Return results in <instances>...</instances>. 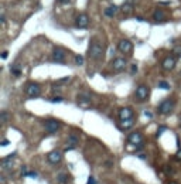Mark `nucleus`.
<instances>
[{
    "label": "nucleus",
    "mask_w": 181,
    "mask_h": 184,
    "mask_svg": "<svg viewBox=\"0 0 181 184\" xmlns=\"http://www.w3.org/2000/svg\"><path fill=\"white\" fill-rule=\"evenodd\" d=\"M88 57L94 61H100L105 57V45L99 40L92 38L88 47Z\"/></svg>",
    "instance_id": "1"
},
{
    "label": "nucleus",
    "mask_w": 181,
    "mask_h": 184,
    "mask_svg": "<svg viewBox=\"0 0 181 184\" xmlns=\"http://www.w3.org/2000/svg\"><path fill=\"white\" fill-rule=\"evenodd\" d=\"M174 100L173 99H164L163 102H160V105H159V108H157V111H159V113L160 115H170L173 111H174Z\"/></svg>",
    "instance_id": "2"
},
{
    "label": "nucleus",
    "mask_w": 181,
    "mask_h": 184,
    "mask_svg": "<svg viewBox=\"0 0 181 184\" xmlns=\"http://www.w3.org/2000/svg\"><path fill=\"white\" fill-rule=\"evenodd\" d=\"M148 95H150V88H148L147 85H139L136 88V91H134V98H136V100H139V102L147 100Z\"/></svg>",
    "instance_id": "3"
},
{
    "label": "nucleus",
    "mask_w": 181,
    "mask_h": 184,
    "mask_svg": "<svg viewBox=\"0 0 181 184\" xmlns=\"http://www.w3.org/2000/svg\"><path fill=\"white\" fill-rule=\"evenodd\" d=\"M41 94V88L37 82H28L26 85V95L28 98H38Z\"/></svg>",
    "instance_id": "4"
},
{
    "label": "nucleus",
    "mask_w": 181,
    "mask_h": 184,
    "mask_svg": "<svg viewBox=\"0 0 181 184\" xmlns=\"http://www.w3.org/2000/svg\"><path fill=\"white\" fill-rule=\"evenodd\" d=\"M119 120L120 122H126V120H134V112L132 108L125 106L119 109Z\"/></svg>",
    "instance_id": "5"
},
{
    "label": "nucleus",
    "mask_w": 181,
    "mask_h": 184,
    "mask_svg": "<svg viewBox=\"0 0 181 184\" xmlns=\"http://www.w3.org/2000/svg\"><path fill=\"white\" fill-rule=\"evenodd\" d=\"M117 50L120 51V52H123V54H127V55H130L133 52V44L130 40H127V38H123V40H120L119 43H117Z\"/></svg>",
    "instance_id": "6"
},
{
    "label": "nucleus",
    "mask_w": 181,
    "mask_h": 184,
    "mask_svg": "<svg viewBox=\"0 0 181 184\" xmlns=\"http://www.w3.org/2000/svg\"><path fill=\"white\" fill-rule=\"evenodd\" d=\"M126 65H127V60L125 57H116V58L112 60V68H113V71H116V72L123 71L126 68Z\"/></svg>",
    "instance_id": "7"
},
{
    "label": "nucleus",
    "mask_w": 181,
    "mask_h": 184,
    "mask_svg": "<svg viewBox=\"0 0 181 184\" xmlns=\"http://www.w3.org/2000/svg\"><path fill=\"white\" fill-rule=\"evenodd\" d=\"M75 26L78 27V29H88V26H89V17L86 13H79L78 16L75 17Z\"/></svg>",
    "instance_id": "8"
},
{
    "label": "nucleus",
    "mask_w": 181,
    "mask_h": 184,
    "mask_svg": "<svg viewBox=\"0 0 181 184\" xmlns=\"http://www.w3.org/2000/svg\"><path fill=\"white\" fill-rule=\"evenodd\" d=\"M44 128H45V130H47L48 133H55V132L60 130L61 123H60L58 120H55V119H48V120L44 122Z\"/></svg>",
    "instance_id": "9"
},
{
    "label": "nucleus",
    "mask_w": 181,
    "mask_h": 184,
    "mask_svg": "<svg viewBox=\"0 0 181 184\" xmlns=\"http://www.w3.org/2000/svg\"><path fill=\"white\" fill-rule=\"evenodd\" d=\"M52 61L54 62H58V64H64L65 61V51L60 47H55L52 50Z\"/></svg>",
    "instance_id": "10"
},
{
    "label": "nucleus",
    "mask_w": 181,
    "mask_h": 184,
    "mask_svg": "<svg viewBox=\"0 0 181 184\" xmlns=\"http://www.w3.org/2000/svg\"><path fill=\"white\" fill-rule=\"evenodd\" d=\"M127 142L130 145H134V146H142L143 145V134L140 132H133V133L129 134Z\"/></svg>",
    "instance_id": "11"
},
{
    "label": "nucleus",
    "mask_w": 181,
    "mask_h": 184,
    "mask_svg": "<svg viewBox=\"0 0 181 184\" xmlns=\"http://www.w3.org/2000/svg\"><path fill=\"white\" fill-rule=\"evenodd\" d=\"M47 160H48V163H51V164H58L62 160V153L60 150L49 151L48 154H47Z\"/></svg>",
    "instance_id": "12"
},
{
    "label": "nucleus",
    "mask_w": 181,
    "mask_h": 184,
    "mask_svg": "<svg viewBox=\"0 0 181 184\" xmlns=\"http://www.w3.org/2000/svg\"><path fill=\"white\" fill-rule=\"evenodd\" d=\"M77 102H78V106H81L83 109H88L91 106V95H88V94H79L78 98H77Z\"/></svg>",
    "instance_id": "13"
},
{
    "label": "nucleus",
    "mask_w": 181,
    "mask_h": 184,
    "mask_svg": "<svg viewBox=\"0 0 181 184\" xmlns=\"http://www.w3.org/2000/svg\"><path fill=\"white\" fill-rule=\"evenodd\" d=\"M176 64H177V60H176L173 55H170V57H165L164 60H163L161 68H163L164 71H171V69H174Z\"/></svg>",
    "instance_id": "14"
},
{
    "label": "nucleus",
    "mask_w": 181,
    "mask_h": 184,
    "mask_svg": "<svg viewBox=\"0 0 181 184\" xmlns=\"http://www.w3.org/2000/svg\"><path fill=\"white\" fill-rule=\"evenodd\" d=\"M153 20L154 21H159V23H163V21L167 20V13H165L164 10H161V9H157L153 13Z\"/></svg>",
    "instance_id": "15"
},
{
    "label": "nucleus",
    "mask_w": 181,
    "mask_h": 184,
    "mask_svg": "<svg viewBox=\"0 0 181 184\" xmlns=\"http://www.w3.org/2000/svg\"><path fill=\"white\" fill-rule=\"evenodd\" d=\"M117 12H119V7H117L116 4H110V6H108V7L103 10L105 16H108V17H113Z\"/></svg>",
    "instance_id": "16"
},
{
    "label": "nucleus",
    "mask_w": 181,
    "mask_h": 184,
    "mask_svg": "<svg viewBox=\"0 0 181 184\" xmlns=\"http://www.w3.org/2000/svg\"><path fill=\"white\" fill-rule=\"evenodd\" d=\"M77 143H78V136H77V134H69V136H68V146L65 147V150L74 149V147L77 146Z\"/></svg>",
    "instance_id": "17"
},
{
    "label": "nucleus",
    "mask_w": 181,
    "mask_h": 184,
    "mask_svg": "<svg viewBox=\"0 0 181 184\" xmlns=\"http://www.w3.org/2000/svg\"><path fill=\"white\" fill-rule=\"evenodd\" d=\"M122 12H123V14H130L133 12V4L130 1H126V3L122 6Z\"/></svg>",
    "instance_id": "18"
},
{
    "label": "nucleus",
    "mask_w": 181,
    "mask_h": 184,
    "mask_svg": "<svg viewBox=\"0 0 181 184\" xmlns=\"http://www.w3.org/2000/svg\"><path fill=\"white\" fill-rule=\"evenodd\" d=\"M134 123V120H126V122H120V129L122 130H126V129H130Z\"/></svg>",
    "instance_id": "19"
},
{
    "label": "nucleus",
    "mask_w": 181,
    "mask_h": 184,
    "mask_svg": "<svg viewBox=\"0 0 181 184\" xmlns=\"http://www.w3.org/2000/svg\"><path fill=\"white\" fill-rule=\"evenodd\" d=\"M7 120H9V112L1 111V112H0V122H1V125H4Z\"/></svg>",
    "instance_id": "20"
},
{
    "label": "nucleus",
    "mask_w": 181,
    "mask_h": 184,
    "mask_svg": "<svg viewBox=\"0 0 181 184\" xmlns=\"http://www.w3.org/2000/svg\"><path fill=\"white\" fill-rule=\"evenodd\" d=\"M10 71H12V74L14 77H20V74H21V68L18 67V65H13V67L10 68Z\"/></svg>",
    "instance_id": "21"
},
{
    "label": "nucleus",
    "mask_w": 181,
    "mask_h": 184,
    "mask_svg": "<svg viewBox=\"0 0 181 184\" xmlns=\"http://www.w3.org/2000/svg\"><path fill=\"white\" fill-rule=\"evenodd\" d=\"M58 181L62 184H65L66 181H68V174H65V173H60L58 174Z\"/></svg>",
    "instance_id": "22"
},
{
    "label": "nucleus",
    "mask_w": 181,
    "mask_h": 184,
    "mask_svg": "<svg viewBox=\"0 0 181 184\" xmlns=\"http://www.w3.org/2000/svg\"><path fill=\"white\" fill-rule=\"evenodd\" d=\"M159 88H160V89H170V84L165 82V81H160V82H159Z\"/></svg>",
    "instance_id": "23"
},
{
    "label": "nucleus",
    "mask_w": 181,
    "mask_h": 184,
    "mask_svg": "<svg viewBox=\"0 0 181 184\" xmlns=\"http://www.w3.org/2000/svg\"><path fill=\"white\" fill-rule=\"evenodd\" d=\"M75 64H77V65H82L83 64V57L82 55H75Z\"/></svg>",
    "instance_id": "24"
},
{
    "label": "nucleus",
    "mask_w": 181,
    "mask_h": 184,
    "mask_svg": "<svg viewBox=\"0 0 181 184\" xmlns=\"http://www.w3.org/2000/svg\"><path fill=\"white\" fill-rule=\"evenodd\" d=\"M51 102H52V103H57V102H62V98H61V96H57V98H51Z\"/></svg>",
    "instance_id": "25"
},
{
    "label": "nucleus",
    "mask_w": 181,
    "mask_h": 184,
    "mask_svg": "<svg viewBox=\"0 0 181 184\" xmlns=\"http://www.w3.org/2000/svg\"><path fill=\"white\" fill-rule=\"evenodd\" d=\"M130 72H132V74H134V72H137V65H134V64H133L132 68H130Z\"/></svg>",
    "instance_id": "26"
},
{
    "label": "nucleus",
    "mask_w": 181,
    "mask_h": 184,
    "mask_svg": "<svg viewBox=\"0 0 181 184\" xmlns=\"http://www.w3.org/2000/svg\"><path fill=\"white\" fill-rule=\"evenodd\" d=\"M176 159H177V160H181V149H178V151L176 153Z\"/></svg>",
    "instance_id": "27"
},
{
    "label": "nucleus",
    "mask_w": 181,
    "mask_h": 184,
    "mask_svg": "<svg viewBox=\"0 0 181 184\" xmlns=\"http://www.w3.org/2000/svg\"><path fill=\"white\" fill-rule=\"evenodd\" d=\"M165 130V126H161V128H160V129H159V132H157V136H160V134L163 133V132H164Z\"/></svg>",
    "instance_id": "28"
},
{
    "label": "nucleus",
    "mask_w": 181,
    "mask_h": 184,
    "mask_svg": "<svg viewBox=\"0 0 181 184\" xmlns=\"http://www.w3.org/2000/svg\"><path fill=\"white\" fill-rule=\"evenodd\" d=\"M88 184H96L95 179H94V177H89V179H88Z\"/></svg>",
    "instance_id": "29"
},
{
    "label": "nucleus",
    "mask_w": 181,
    "mask_h": 184,
    "mask_svg": "<svg viewBox=\"0 0 181 184\" xmlns=\"http://www.w3.org/2000/svg\"><path fill=\"white\" fill-rule=\"evenodd\" d=\"M0 21H1V26H4V24H6V18H4V16H3V14L0 16Z\"/></svg>",
    "instance_id": "30"
},
{
    "label": "nucleus",
    "mask_w": 181,
    "mask_h": 184,
    "mask_svg": "<svg viewBox=\"0 0 181 184\" xmlns=\"http://www.w3.org/2000/svg\"><path fill=\"white\" fill-rule=\"evenodd\" d=\"M7 55H9V54H7V51L1 52V60H6V58H7Z\"/></svg>",
    "instance_id": "31"
},
{
    "label": "nucleus",
    "mask_w": 181,
    "mask_h": 184,
    "mask_svg": "<svg viewBox=\"0 0 181 184\" xmlns=\"http://www.w3.org/2000/svg\"><path fill=\"white\" fill-rule=\"evenodd\" d=\"M57 1H58V3H62V4H68L71 0H57Z\"/></svg>",
    "instance_id": "32"
},
{
    "label": "nucleus",
    "mask_w": 181,
    "mask_h": 184,
    "mask_svg": "<svg viewBox=\"0 0 181 184\" xmlns=\"http://www.w3.org/2000/svg\"><path fill=\"white\" fill-rule=\"evenodd\" d=\"M7 145H9V140H3L1 142V146H7Z\"/></svg>",
    "instance_id": "33"
},
{
    "label": "nucleus",
    "mask_w": 181,
    "mask_h": 184,
    "mask_svg": "<svg viewBox=\"0 0 181 184\" xmlns=\"http://www.w3.org/2000/svg\"><path fill=\"white\" fill-rule=\"evenodd\" d=\"M144 115H146L147 117H151V113H150V112H144Z\"/></svg>",
    "instance_id": "34"
},
{
    "label": "nucleus",
    "mask_w": 181,
    "mask_h": 184,
    "mask_svg": "<svg viewBox=\"0 0 181 184\" xmlns=\"http://www.w3.org/2000/svg\"><path fill=\"white\" fill-rule=\"evenodd\" d=\"M168 184H177L176 181H171V183H168Z\"/></svg>",
    "instance_id": "35"
},
{
    "label": "nucleus",
    "mask_w": 181,
    "mask_h": 184,
    "mask_svg": "<svg viewBox=\"0 0 181 184\" xmlns=\"http://www.w3.org/2000/svg\"><path fill=\"white\" fill-rule=\"evenodd\" d=\"M180 126H181V115H180Z\"/></svg>",
    "instance_id": "36"
},
{
    "label": "nucleus",
    "mask_w": 181,
    "mask_h": 184,
    "mask_svg": "<svg viewBox=\"0 0 181 184\" xmlns=\"http://www.w3.org/2000/svg\"><path fill=\"white\" fill-rule=\"evenodd\" d=\"M180 75H181V71H180Z\"/></svg>",
    "instance_id": "37"
}]
</instances>
